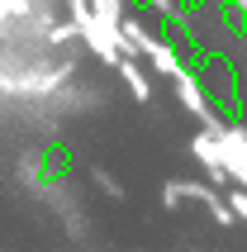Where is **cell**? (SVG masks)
Wrapping results in <instances>:
<instances>
[{
  "label": "cell",
  "instance_id": "obj_1",
  "mask_svg": "<svg viewBox=\"0 0 247 252\" xmlns=\"http://www.w3.org/2000/svg\"><path fill=\"white\" fill-rule=\"evenodd\" d=\"M29 181L43 195H71L76 181H81V157L67 138H43L33 153H29Z\"/></svg>",
  "mask_w": 247,
  "mask_h": 252
},
{
  "label": "cell",
  "instance_id": "obj_2",
  "mask_svg": "<svg viewBox=\"0 0 247 252\" xmlns=\"http://www.w3.org/2000/svg\"><path fill=\"white\" fill-rule=\"evenodd\" d=\"M214 19H219L223 38H247V5H238V0H219Z\"/></svg>",
  "mask_w": 247,
  "mask_h": 252
}]
</instances>
